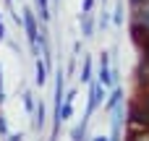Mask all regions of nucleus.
Here are the masks:
<instances>
[{
    "label": "nucleus",
    "instance_id": "f257e3e1",
    "mask_svg": "<svg viewBox=\"0 0 149 141\" xmlns=\"http://www.w3.org/2000/svg\"><path fill=\"white\" fill-rule=\"evenodd\" d=\"M134 120H136V123H141V126H149V113L134 110Z\"/></svg>",
    "mask_w": 149,
    "mask_h": 141
}]
</instances>
